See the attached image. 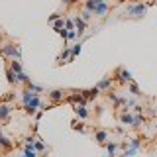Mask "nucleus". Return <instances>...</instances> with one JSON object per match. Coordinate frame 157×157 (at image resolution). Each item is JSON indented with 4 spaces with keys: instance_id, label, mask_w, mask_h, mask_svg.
Returning <instances> with one entry per match:
<instances>
[{
    "instance_id": "obj_1",
    "label": "nucleus",
    "mask_w": 157,
    "mask_h": 157,
    "mask_svg": "<svg viewBox=\"0 0 157 157\" xmlns=\"http://www.w3.org/2000/svg\"><path fill=\"white\" fill-rule=\"evenodd\" d=\"M0 51L4 53V55H8V57H12V59H16V61H20V49L16 45H12V43H6L4 47H0Z\"/></svg>"
},
{
    "instance_id": "obj_2",
    "label": "nucleus",
    "mask_w": 157,
    "mask_h": 157,
    "mask_svg": "<svg viewBox=\"0 0 157 157\" xmlns=\"http://www.w3.org/2000/svg\"><path fill=\"white\" fill-rule=\"evenodd\" d=\"M145 10H147V4H136V6H130L126 12H128V16H132V18H140V16L145 14Z\"/></svg>"
},
{
    "instance_id": "obj_3",
    "label": "nucleus",
    "mask_w": 157,
    "mask_h": 157,
    "mask_svg": "<svg viewBox=\"0 0 157 157\" xmlns=\"http://www.w3.org/2000/svg\"><path fill=\"white\" fill-rule=\"evenodd\" d=\"M39 104H41V100H39V94H36V96L32 98V100H29V104L26 106V110L29 112V114H33V112H36L37 108H39Z\"/></svg>"
},
{
    "instance_id": "obj_4",
    "label": "nucleus",
    "mask_w": 157,
    "mask_h": 157,
    "mask_svg": "<svg viewBox=\"0 0 157 157\" xmlns=\"http://www.w3.org/2000/svg\"><path fill=\"white\" fill-rule=\"evenodd\" d=\"M118 81H120V82H132L134 78H132L130 71H126V69H118Z\"/></svg>"
},
{
    "instance_id": "obj_5",
    "label": "nucleus",
    "mask_w": 157,
    "mask_h": 157,
    "mask_svg": "<svg viewBox=\"0 0 157 157\" xmlns=\"http://www.w3.org/2000/svg\"><path fill=\"white\" fill-rule=\"evenodd\" d=\"M49 98H51V102H59V100H63V98H65V92L59 90V88H55V90L49 92Z\"/></svg>"
},
{
    "instance_id": "obj_6",
    "label": "nucleus",
    "mask_w": 157,
    "mask_h": 157,
    "mask_svg": "<svg viewBox=\"0 0 157 157\" xmlns=\"http://www.w3.org/2000/svg\"><path fill=\"white\" fill-rule=\"evenodd\" d=\"M98 92H100V88L94 86V88H88V90H82L81 94L85 96V100H86V98H96V96H98Z\"/></svg>"
},
{
    "instance_id": "obj_7",
    "label": "nucleus",
    "mask_w": 157,
    "mask_h": 157,
    "mask_svg": "<svg viewBox=\"0 0 157 157\" xmlns=\"http://www.w3.org/2000/svg\"><path fill=\"white\" fill-rule=\"evenodd\" d=\"M92 12H94V16H104V14L108 12V4L106 2H100L94 10H92Z\"/></svg>"
},
{
    "instance_id": "obj_8",
    "label": "nucleus",
    "mask_w": 157,
    "mask_h": 157,
    "mask_svg": "<svg viewBox=\"0 0 157 157\" xmlns=\"http://www.w3.org/2000/svg\"><path fill=\"white\" fill-rule=\"evenodd\" d=\"M110 86H112V78L110 77L102 78V81L98 82V88H100V90H106V88H110Z\"/></svg>"
},
{
    "instance_id": "obj_9",
    "label": "nucleus",
    "mask_w": 157,
    "mask_h": 157,
    "mask_svg": "<svg viewBox=\"0 0 157 157\" xmlns=\"http://www.w3.org/2000/svg\"><path fill=\"white\" fill-rule=\"evenodd\" d=\"M94 137H96V141H98V144H106V140H108V134H106V132H96V134H94Z\"/></svg>"
},
{
    "instance_id": "obj_10",
    "label": "nucleus",
    "mask_w": 157,
    "mask_h": 157,
    "mask_svg": "<svg viewBox=\"0 0 157 157\" xmlns=\"http://www.w3.org/2000/svg\"><path fill=\"white\" fill-rule=\"evenodd\" d=\"M10 116V108L6 104H0V120H6Z\"/></svg>"
},
{
    "instance_id": "obj_11",
    "label": "nucleus",
    "mask_w": 157,
    "mask_h": 157,
    "mask_svg": "<svg viewBox=\"0 0 157 157\" xmlns=\"http://www.w3.org/2000/svg\"><path fill=\"white\" fill-rule=\"evenodd\" d=\"M75 112L81 118H86L88 116V112H86V108H85V104H78V106H75Z\"/></svg>"
},
{
    "instance_id": "obj_12",
    "label": "nucleus",
    "mask_w": 157,
    "mask_h": 157,
    "mask_svg": "<svg viewBox=\"0 0 157 157\" xmlns=\"http://www.w3.org/2000/svg\"><path fill=\"white\" fill-rule=\"evenodd\" d=\"M75 26L78 28V33H82V32H85V26H86V24H85V20H82V18H75Z\"/></svg>"
},
{
    "instance_id": "obj_13",
    "label": "nucleus",
    "mask_w": 157,
    "mask_h": 157,
    "mask_svg": "<svg viewBox=\"0 0 157 157\" xmlns=\"http://www.w3.org/2000/svg\"><path fill=\"white\" fill-rule=\"evenodd\" d=\"M10 69H12V71H14V73L18 75V73H22V63L14 59V61H12V65H10Z\"/></svg>"
},
{
    "instance_id": "obj_14",
    "label": "nucleus",
    "mask_w": 157,
    "mask_h": 157,
    "mask_svg": "<svg viewBox=\"0 0 157 157\" xmlns=\"http://www.w3.org/2000/svg\"><path fill=\"white\" fill-rule=\"evenodd\" d=\"M6 78H8V82H12V85H14V82H16V73H14L12 71V69H6Z\"/></svg>"
},
{
    "instance_id": "obj_15",
    "label": "nucleus",
    "mask_w": 157,
    "mask_h": 157,
    "mask_svg": "<svg viewBox=\"0 0 157 157\" xmlns=\"http://www.w3.org/2000/svg\"><path fill=\"white\" fill-rule=\"evenodd\" d=\"M63 28H65V22H63L61 18H59V20H55V22H53V29H55V32H61Z\"/></svg>"
},
{
    "instance_id": "obj_16",
    "label": "nucleus",
    "mask_w": 157,
    "mask_h": 157,
    "mask_svg": "<svg viewBox=\"0 0 157 157\" xmlns=\"http://www.w3.org/2000/svg\"><path fill=\"white\" fill-rule=\"evenodd\" d=\"M106 149H108V157H114V151L118 149V144H106Z\"/></svg>"
},
{
    "instance_id": "obj_17",
    "label": "nucleus",
    "mask_w": 157,
    "mask_h": 157,
    "mask_svg": "<svg viewBox=\"0 0 157 157\" xmlns=\"http://www.w3.org/2000/svg\"><path fill=\"white\" fill-rule=\"evenodd\" d=\"M100 2H102V0H88V2H86V10H90V12H92V10H94Z\"/></svg>"
},
{
    "instance_id": "obj_18",
    "label": "nucleus",
    "mask_w": 157,
    "mask_h": 157,
    "mask_svg": "<svg viewBox=\"0 0 157 157\" xmlns=\"http://www.w3.org/2000/svg\"><path fill=\"white\" fill-rule=\"evenodd\" d=\"M120 120L124 122V124H132V120H134V118L128 114V112H122V114H120Z\"/></svg>"
},
{
    "instance_id": "obj_19",
    "label": "nucleus",
    "mask_w": 157,
    "mask_h": 157,
    "mask_svg": "<svg viewBox=\"0 0 157 157\" xmlns=\"http://www.w3.org/2000/svg\"><path fill=\"white\" fill-rule=\"evenodd\" d=\"M81 47H82V43H77V45H73V49H71V57H77L78 53H81Z\"/></svg>"
},
{
    "instance_id": "obj_20",
    "label": "nucleus",
    "mask_w": 157,
    "mask_h": 157,
    "mask_svg": "<svg viewBox=\"0 0 157 157\" xmlns=\"http://www.w3.org/2000/svg\"><path fill=\"white\" fill-rule=\"evenodd\" d=\"M141 122H144V116L137 114V116H134V120H132V126H134V128H140Z\"/></svg>"
},
{
    "instance_id": "obj_21",
    "label": "nucleus",
    "mask_w": 157,
    "mask_h": 157,
    "mask_svg": "<svg viewBox=\"0 0 157 157\" xmlns=\"http://www.w3.org/2000/svg\"><path fill=\"white\" fill-rule=\"evenodd\" d=\"M67 57H71V49H69V47L63 49V53L59 55V61H63V59H67Z\"/></svg>"
},
{
    "instance_id": "obj_22",
    "label": "nucleus",
    "mask_w": 157,
    "mask_h": 157,
    "mask_svg": "<svg viewBox=\"0 0 157 157\" xmlns=\"http://www.w3.org/2000/svg\"><path fill=\"white\" fill-rule=\"evenodd\" d=\"M16 82H29V81H28V77L24 75V73H18V75H16Z\"/></svg>"
},
{
    "instance_id": "obj_23",
    "label": "nucleus",
    "mask_w": 157,
    "mask_h": 157,
    "mask_svg": "<svg viewBox=\"0 0 157 157\" xmlns=\"http://www.w3.org/2000/svg\"><path fill=\"white\" fill-rule=\"evenodd\" d=\"M26 157H37L36 155V151H33V147H29V149H26V153H24Z\"/></svg>"
},
{
    "instance_id": "obj_24",
    "label": "nucleus",
    "mask_w": 157,
    "mask_h": 157,
    "mask_svg": "<svg viewBox=\"0 0 157 157\" xmlns=\"http://www.w3.org/2000/svg\"><path fill=\"white\" fill-rule=\"evenodd\" d=\"M130 90L134 92V94H140V88H137V85H136V82H132V85H130Z\"/></svg>"
},
{
    "instance_id": "obj_25",
    "label": "nucleus",
    "mask_w": 157,
    "mask_h": 157,
    "mask_svg": "<svg viewBox=\"0 0 157 157\" xmlns=\"http://www.w3.org/2000/svg\"><path fill=\"white\" fill-rule=\"evenodd\" d=\"M77 37V32L75 29H69V33H67V39H75Z\"/></svg>"
},
{
    "instance_id": "obj_26",
    "label": "nucleus",
    "mask_w": 157,
    "mask_h": 157,
    "mask_svg": "<svg viewBox=\"0 0 157 157\" xmlns=\"http://www.w3.org/2000/svg\"><path fill=\"white\" fill-rule=\"evenodd\" d=\"M33 147H36V149H39V151H43V149H45V145H43L41 141H36V144H33Z\"/></svg>"
},
{
    "instance_id": "obj_27",
    "label": "nucleus",
    "mask_w": 157,
    "mask_h": 157,
    "mask_svg": "<svg viewBox=\"0 0 157 157\" xmlns=\"http://www.w3.org/2000/svg\"><path fill=\"white\" fill-rule=\"evenodd\" d=\"M73 128H75V130H78V132H85V126L78 124V122H75V124H73Z\"/></svg>"
},
{
    "instance_id": "obj_28",
    "label": "nucleus",
    "mask_w": 157,
    "mask_h": 157,
    "mask_svg": "<svg viewBox=\"0 0 157 157\" xmlns=\"http://www.w3.org/2000/svg\"><path fill=\"white\" fill-rule=\"evenodd\" d=\"M73 24H75L73 20H67V22H65V28H67V29H73Z\"/></svg>"
},
{
    "instance_id": "obj_29",
    "label": "nucleus",
    "mask_w": 157,
    "mask_h": 157,
    "mask_svg": "<svg viewBox=\"0 0 157 157\" xmlns=\"http://www.w3.org/2000/svg\"><path fill=\"white\" fill-rule=\"evenodd\" d=\"M49 20H51V22H55V20H59V14H53V16H49Z\"/></svg>"
},
{
    "instance_id": "obj_30",
    "label": "nucleus",
    "mask_w": 157,
    "mask_h": 157,
    "mask_svg": "<svg viewBox=\"0 0 157 157\" xmlns=\"http://www.w3.org/2000/svg\"><path fill=\"white\" fill-rule=\"evenodd\" d=\"M63 2H67V4H71V2H73V0H63Z\"/></svg>"
},
{
    "instance_id": "obj_31",
    "label": "nucleus",
    "mask_w": 157,
    "mask_h": 157,
    "mask_svg": "<svg viewBox=\"0 0 157 157\" xmlns=\"http://www.w3.org/2000/svg\"><path fill=\"white\" fill-rule=\"evenodd\" d=\"M122 157H130V155H128V153H124V155H122Z\"/></svg>"
},
{
    "instance_id": "obj_32",
    "label": "nucleus",
    "mask_w": 157,
    "mask_h": 157,
    "mask_svg": "<svg viewBox=\"0 0 157 157\" xmlns=\"http://www.w3.org/2000/svg\"><path fill=\"white\" fill-rule=\"evenodd\" d=\"M0 136H2V126H0Z\"/></svg>"
},
{
    "instance_id": "obj_33",
    "label": "nucleus",
    "mask_w": 157,
    "mask_h": 157,
    "mask_svg": "<svg viewBox=\"0 0 157 157\" xmlns=\"http://www.w3.org/2000/svg\"><path fill=\"white\" fill-rule=\"evenodd\" d=\"M22 157H26V155H22Z\"/></svg>"
}]
</instances>
